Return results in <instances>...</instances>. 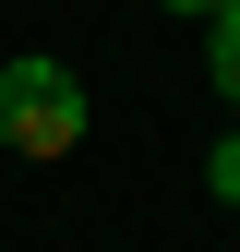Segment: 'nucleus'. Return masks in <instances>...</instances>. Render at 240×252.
I'll return each instance as SVG.
<instances>
[{"instance_id":"4","label":"nucleus","mask_w":240,"mask_h":252,"mask_svg":"<svg viewBox=\"0 0 240 252\" xmlns=\"http://www.w3.org/2000/svg\"><path fill=\"white\" fill-rule=\"evenodd\" d=\"M168 12H216V0H168Z\"/></svg>"},{"instance_id":"2","label":"nucleus","mask_w":240,"mask_h":252,"mask_svg":"<svg viewBox=\"0 0 240 252\" xmlns=\"http://www.w3.org/2000/svg\"><path fill=\"white\" fill-rule=\"evenodd\" d=\"M204 24H216V36H204V72H216V96L240 108V0H216Z\"/></svg>"},{"instance_id":"3","label":"nucleus","mask_w":240,"mask_h":252,"mask_svg":"<svg viewBox=\"0 0 240 252\" xmlns=\"http://www.w3.org/2000/svg\"><path fill=\"white\" fill-rule=\"evenodd\" d=\"M216 192H228V204H240V132H228V144H216Z\"/></svg>"},{"instance_id":"1","label":"nucleus","mask_w":240,"mask_h":252,"mask_svg":"<svg viewBox=\"0 0 240 252\" xmlns=\"http://www.w3.org/2000/svg\"><path fill=\"white\" fill-rule=\"evenodd\" d=\"M0 144L12 156H72L84 144V84L60 60H0Z\"/></svg>"}]
</instances>
